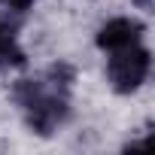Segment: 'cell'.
Masks as SVG:
<instances>
[{"label": "cell", "instance_id": "1", "mask_svg": "<svg viewBox=\"0 0 155 155\" xmlns=\"http://www.w3.org/2000/svg\"><path fill=\"white\" fill-rule=\"evenodd\" d=\"M73 73L70 67H52L49 82L18 79L15 82V101L28 113V125L37 134H52L67 119V88H70Z\"/></svg>", "mask_w": 155, "mask_h": 155}, {"label": "cell", "instance_id": "2", "mask_svg": "<svg viewBox=\"0 0 155 155\" xmlns=\"http://www.w3.org/2000/svg\"><path fill=\"white\" fill-rule=\"evenodd\" d=\"M107 73H110L113 88L128 94V91L140 88V82L146 79V73H149V52L140 49L137 43L128 46V49H116V55L107 64Z\"/></svg>", "mask_w": 155, "mask_h": 155}, {"label": "cell", "instance_id": "3", "mask_svg": "<svg viewBox=\"0 0 155 155\" xmlns=\"http://www.w3.org/2000/svg\"><path fill=\"white\" fill-rule=\"evenodd\" d=\"M140 34H143V25H140L137 18H113V21H107V25L101 28L97 46H101V49H110V52L128 49V46H134V43L140 40Z\"/></svg>", "mask_w": 155, "mask_h": 155}, {"label": "cell", "instance_id": "4", "mask_svg": "<svg viewBox=\"0 0 155 155\" xmlns=\"http://www.w3.org/2000/svg\"><path fill=\"white\" fill-rule=\"evenodd\" d=\"M25 52L15 43V21L0 18V67H21Z\"/></svg>", "mask_w": 155, "mask_h": 155}, {"label": "cell", "instance_id": "5", "mask_svg": "<svg viewBox=\"0 0 155 155\" xmlns=\"http://www.w3.org/2000/svg\"><path fill=\"white\" fill-rule=\"evenodd\" d=\"M0 3H6V6H9V9H15V12H25V9H31L34 0H0Z\"/></svg>", "mask_w": 155, "mask_h": 155}, {"label": "cell", "instance_id": "6", "mask_svg": "<svg viewBox=\"0 0 155 155\" xmlns=\"http://www.w3.org/2000/svg\"><path fill=\"white\" fill-rule=\"evenodd\" d=\"M134 3H137V6H143V9H149V3H152V0H134Z\"/></svg>", "mask_w": 155, "mask_h": 155}]
</instances>
